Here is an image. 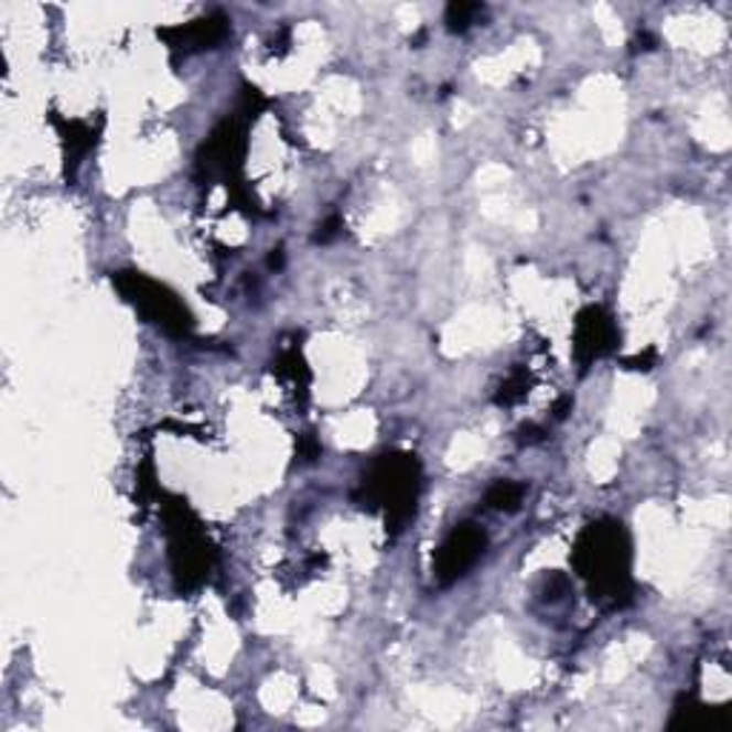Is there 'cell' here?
I'll return each instance as SVG.
<instances>
[{"label": "cell", "mask_w": 732, "mask_h": 732, "mask_svg": "<svg viewBox=\"0 0 732 732\" xmlns=\"http://www.w3.org/2000/svg\"><path fill=\"white\" fill-rule=\"evenodd\" d=\"M572 563L578 575L590 586L592 601L610 606L627 604L633 595V581H629V536L624 524L618 521H595L578 536L572 549Z\"/></svg>", "instance_id": "1"}, {"label": "cell", "mask_w": 732, "mask_h": 732, "mask_svg": "<svg viewBox=\"0 0 732 732\" xmlns=\"http://www.w3.org/2000/svg\"><path fill=\"white\" fill-rule=\"evenodd\" d=\"M418 493H421V464L416 455H380L360 481V507L380 509L387 524L398 532L416 515Z\"/></svg>", "instance_id": "2"}, {"label": "cell", "mask_w": 732, "mask_h": 732, "mask_svg": "<svg viewBox=\"0 0 732 732\" xmlns=\"http://www.w3.org/2000/svg\"><path fill=\"white\" fill-rule=\"evenodd\" d=\"M163 515H166V529H170V558L175 586L190 592L209 578L212 567H215V549L206 541L204 529H201L195 515L190 513L186 500L166 504Z\"/></svg>", "instance_id": "3"}, {"label": "cell", "mask_w": 732, "mask_h": 732, "mask_svg": "<svg viewBox=\"0 0 732 732\" xmlns=\"http://www.w3.org/2000/svg\"><path fill=\"white\" fill-rule=\"evenodd\" d=\"M112 283L118 287L120 295L147 317L149 324L161 326L163 332H170L175 338H186L192 332L190 310L163 283L152 281L141 272H115Z\"/></svg>", "instance_id": "4"}, {"label": "cell", "mask_w": 732, "mask_h": 732, "mask_svg": "<svg viewBox=\"0 0 732 732\" xmlns=\"http://www.w3.org/2000/svg\"><path fill=\"white\" fill-rule=\"evenodd\" d=\"M247 155V138H244V127L240 120L226 118L218 123V129L209 134V141L197 152V172L204 181H226V186L233 183L238 186L240 163Z\"/></svg>", "instance_id": "5"}, {"label": "cell", "mask_w": 732, "mask_h": 732, "mask_svg": "<svg viewBox=\"0 0 732 732\" xmlns=\"http://www.w3.org/2000/svg\"><path fill=\"white\" fill-rule=\"evenodd\" d=\"M486 549V532L478 524H458L444 543L438 547L432 570L441 584H452L458 578H464L466 572L478 563Z\"/></svg>", "instance_id": "6"}, {"label": "cell", "mask_w": 732, "mask_h": 732, "mask_svg": "<svg viewBox=\"0 0 732 732\" xmlns=\"http://www.w3.org/2000/svg\"><path fill=\"white\" fill-rule=\"evenodd\" d=\"M618 346V326L601 306H586L575 321V338H572V353L581 366H590L592 360L604 358Z\"/></svg>", "instance_id": "7"}, {"label": "cell", "mask_w": 732, "mask_h": 732, "mask_svg": "<svg viewBox=\"0 0 732 732\" xmlns=\"http://www.w3.org/2000/svg\"><path fill=\"white\" fill-rule=\"evenodd\" d=\"M229 35V21L224 14H206V18H197V21L186 23V26L175 29H163L161 37L170 41L172 50H215L224 37Z\"/></svg>", "instance_id": "8"}, {"label": "cell", "mask_w": 732, "mask_h": 732, "mask_svg": "<svg viewBox=\"0 0 732 732\" xmlns=\"http://www.w3.org/2000/svg\"><path fill=\"white\" fill-rule=\"evenodd\" d=\"M55 127L57 132H61V138H64L66 175L75 177V170L80 166L84 155L95 147V141H98V138H95V129H92L89 123H84V120H64V118H55Z\"/></svg>", "instance_id": "9"}, {"label": "cell", "mask_w": 732, "mask_h": 732, "mask_svg": "<svg viewBox=\"0 0 732 732\" xmlns=\"http://www.w3.org/2000/svg\"><path fill=\"white\" fill-rule=\"evenodd\" d=\"M524 495H527V486L518 484V481H495L489 489H486V507L495 509V513H515V509L524 504Z\"/></svg>", "instance_id": "10"}, {"label": "cell", "mask_w": 732, "mask_h": 732, "mask_svg": "<svg viewBox=\"0 0 732 732\" xmlns=\"http://www.w3.org/2000/svg\"><path fill=\"white\" fill-rule=\"evenodd\" d=\"M475 14H481V7L478 3H450L446 7V26H450V32H466L470 29V23L475 21Z\"/></svg>", "instance_id": "11"}, {"label": "cell", "mask_w": 732, "mask_h": 732, "mask_svg": "<svg viewBox=\"0 0 732 732\" xmlns=\"http://www.w3.org/2000/svg\"><path fill=\"white\" fill-rule=\"evenodd\" d=\"M524 392H527V378H524V373H515V375H509L504 384H500V392L495 395V401L515 403V401H521Z\"/></svg>", "instance_id": "12"}, {"label": "cell", "mask_w": 732, "mask_h": 732, "mask_svg": "<svg viewBox=\"0 0 732 732\" xmlns=\"http://www.w3.org/2000/svg\"><path fill=\"white\" fill-rule=\"evenodd\" d=\"M567 590H570V581H567V575H552L547 581V599L549 601H558L561 595H567Z\"/></svg>", "instance_id": "13"}, {"label": "cell", "mask_w": 732, "mask_h": 732, "mask_svg": "<svg viewBox=\"0 0 732 732\" xmlns=\"http://www.w3.org/2000/svg\"><path fill=\"white\" fill-rule=\"evenodd\" d=\"M317 455H321V444L315 441V435H303V441H301L303 461H315Z\"/></svg>", "instance_id": "14"}, {"label": "cell", "mask_w": 732, "mask_h": 732, "mask_svg": "<svg viewBox=\"0 0 732 732\" xmlns=\"http://www.w3.org/2000/svg\"><path fill=\"white\" fill-rule=\"evenodd\" d=\"M338 226H341V220L338 218H330L324 224V233H317V240H330V238H335V235H338Z\"/></svg>", "instance_id": "15"}, {"label": "cell", "mask_w": 732, "mask_h": 732, "mask_svg": "<svg viewBox=\"0 0 732 732\" xmlns=\"http://www.w3.org/2000/svg\"><path fill=\"white\" fill-rule=\"evenodd\" d=\"M653 358H655V353H653V349H649L647 355H638V358H629L627 366H629V369H649V360H653Z\"/></svg>", "instance_id": "16"}]
</instances>
